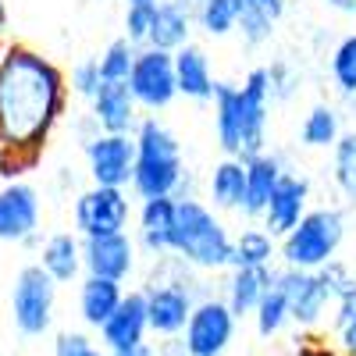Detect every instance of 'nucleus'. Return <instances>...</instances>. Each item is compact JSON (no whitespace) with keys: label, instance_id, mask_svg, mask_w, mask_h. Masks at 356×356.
I'll use <instances>...</instances> for the list:
<instances>
[{"label":"nucleus","instance_id":"nucleus-1","mask_svg":"<svg viewBox=\"0 0 356 356\" xmlns=\"http://www.w3.org/2000/svg\"><path fill=\"white\" fill-rule=\"evenodd\" d=\"M68 111V75L25 43L0 47V168L36 164Z\"/></svg>","mask_w":356,"mask_h":356},{"label":"nucleus","instance_id":"nucleus-2","mask_svg":"<svg viewBox=\"0 0 356 356\" xmlns=\"http://www.w3.org/2000/svg\"><path fill=\"white\" fill-rule=\"evenodd\" d=\"M136 200H157L175 196L186 200L193 193V178L182 157V143L164 125L157 114H146L136 129V175H132Z\"/></svg>","mask_w":356,"mask_h":356},{"label":"nucleus","instance_id":"nucleus-3","mask_svg":"<svg viewBox=\"0 0 356 356\" xmlns=\"http://www.w3.org/2000/svg\"><path fill=\"white\" fill-rule=\"evenodd\" d=\"M232 250H235V235L221 221L207 200L186 196L178 200L175 211V228H171V253L189 264L200 275H218L232 267Z\"/></svg>","mask_w":356,"mask_h":356},{"label":"nucleus","instance_id":"nucleus-4","mask_svg":"<svg viewBox=\"0 0 356 356\" xmlns=\"http://www.w3.org/2000/svg\"><path fill=\"white\" fill-rule=\"evenodd\" d=\"M346 243V211L335 203L310 207V214L296 225L278 243V260L292 271H321L332 260H339V250Z\"/></svg>","mask_w":356,"mask_h":356},{"label":"nucleus","instance_id":"nucleus-5","mask_svg":"<svg viewBox=\"0 0 356 356\" xmlns=\"http://www.w3.org/2000/svg\"><path fill=\"white\" fill-rule=\"evenodd\" d=\"M54 310H57V282L40 264H25L15 275V285H11L15 328L25 339H40L54 328Z\"/></svg>","mask_w":356,"mask_h":356},{"label":"nucleus","instance_id":"nucleus-6","mask_svg":"<svg viewBox=\"0 0 356 356\" xmlns=\"http://www.w3.org/2000/svg\"><path fill=\"white\" fill-rule=\"evenodd\" d=\"M132 221H136V207L129 200V189L89 186V189L75 193V200H72V232H79L82 239L129 232Z\"/></svg>","mask_w":356,"mask_h":356},{"label":"nucleus","instance_id":"nucleus-7","mask_svg":"<svg viewBox=\"0 0 356 356\" xmlns=\"http://www.w3.org/2000/svg\"><path fill=\"white\" fill-rule=\"evenodd\" d=\"M40 225H43L40 189L25 178H8L0 186V243L40 250Z\"/></svg>","mask_w":356,"mask_h":356},{"label":"nucleus","instance_id":"nucleus-8","mask_svg":"<svg viewBox=\"0 0 356 356\" xmlns=\"http://www.w3.org/2000/svg\"><path fill=\"white\" fill-rule=\"evenodd\" d=\"M129 89L143 114H161L178 100V79H175V54L157 47H139L136 68L129 75Z\"/></svg>","mask_w":356,"mask_h":356},{"label":"nucleus","instance_id":"nucleus-9","mask_svg":"<svg viewBox=\"0 0 356 356\" xmlns=\"http://www.w3.org/2000/svg\"><path fill=\"white\" fill-rule=\"evenodd\" d=\"M235 328H239V317L228 310L221 296H203L178 339H182L186 356H225L235 339Z\"/></svg>","mask_w":356,"mask_h":356},{"label":"nucleus","instance_id":"nucleus-10","mask_svg":"<svg viewBox=\"0 0 356 356\" xmlns=\"http://www.w3.org/2000/svg\"><path fill=\"white\" fill-rule=\"evenodd\" d=\"M86 154V171L93 186L107 189H132L136 175V136L122 132H100L93 143L82 146Z\"/></svg>","mask_w":356,"mask_h":356},{"label":"nucleus","instance_id":"nucleus-11","mask_svg":"<svg viewBox=\"0 0 356 356\" xmlns=\"http://www.w3.org/2000/svg\"><path fill=\"white\" fill-rule=\"evenodd\" d=\"M275 282L285 289L289 307H292V324H300L303 332H314L317 324L328 317L335 307V296L324 282L321 271H292V267H275Z\"/></svg>","mask_w":356,"mask_h":356},{"label":"nucleus","instance_id":"nucleus-12","mask_svg":"<svg viewBox=\"0 0 356 356\" xmlns=\"http://www.w3.org/2000/svg\"><path fill=\"white\" fill-rule=\"evenodd\" d=\"M243 100V161L267 150V129H271V82H267V65H257L239 82Z\"/></svg>","mask_w":356,"mask_h":356},{"label":"nucleus","instance_id":"nucleus-13","mask_svg":"<svg viewBox=\"0 0 356 356\" xmlns=\"http://www.w3.org/2000/svg\"><path fill=\"white\" fill-rule=\"evenodd\" d=\"M82 257H86V275L107 278V282H129L136 275V257L139 243L129 232L118 235H97V239H82Z\"/></svg>","mask_w":356,"mask_h":356},{"label":"nucleus","instance_id":"nucleus-14","mask_svg":"<svg viewBox=\"0 0 356 356\" xmlns=\"http://www.w3.org/2000/svg\"><path fill=\"white\" fill-rule=\"evenodd\" d=\"M310 178L300 175V171H285L282 178V186L275 189L271 203H267V211L260 218V225L275 235V239L282 243L285 235L300 225L307 214H310Z\"/></svg>","mask_w":356,"mask_h":356},{"label":"nucleus","instance_id":"nucleus-15","mask_svg":"<svg viewBox=\"0 0 356 356\" xmlns=\"http://www.w3.org/2000/svg\"><path fill=\"white\" fill-rule=\"evenodd\" d=\"M150 335V310H146V292L143 289H129L122 307L111 314V321L100 328V346L107 353H122V349H136Z\"/></svg>","mask_w":356,"mask_h":356},{"label":"nucleus","instance_id":"nucleus-16","mask_svg":"<svg viewBox=\"0 0 356 356\" xmlns=\"http://www.w3.org/2000/svg\"><path fill=\"white\" fill-rule=\"evenodd\" d=\"M89 114L100 125V132H122V136H136L139 122L146 118L132 97L129 82H104L100 93L89 100Z\"/></svg>","mask_w":356,"mask_h":356},{"label":"nucleus","instance_id":"nucleus-17","mask_svg":"<svg viewBox=\"0 0 356 356\" xmlns=\"http://www.w3.org/2000/svg\"><path fill=\"white\" fill-rule=\"evenodd\" d=\"M175 196H157V200H139L136 207V243L139 250L157 260L171 253V228H175Z\"/></svg>","mask_w":356,"mask_h":356},{"label":"nucleus","instance_id":"nucleus-18","mask_svg":"<svg viewBox=\"0 0 356 356\" xmlns=\"http://www.w3.org/2000/svg\"><path fill=\"white\" fill-rule=\"evenodd\" d=\"M285 157L275 154V150H264L257 157L246 161V203H243V211L250 221H260L264 211H267V203H271L275 189L282 186V178H285Z\"/></svg>","mask_w":356,"mask_h":356},{"label":"nucleus","instance_id":"nucleus-19","mask_svg":"<svg viewBox=\"0 0 356 356\" xmlns=\"http://www.w3.org/2000/svg\"><path fill=\"white\" fill-rule=\"evenodd\" d=\"M36 264L57 282L68 285L75 278H86V257H82V235L79 232H54L40 243Z\"/></svg>","mask_w":356,"mask_h":356},{"label":"nucleus","instance_id":"nucleus-20","mask_svg":"<svg viewBox=\"0 0 356 356\" xmlns=\"http://www.w3.org/2000/svg\"><path fill=\"white\" fill-rule=\"evenodd\" d=\"M175 79H178V97H186L193 104H211L214 100V65L211 54H207L200 43H189L175 54Z\"/></svg>","mask_w":356,"mask_h":356},{"label":"nucleus","instance_id":"nucleus-21","mask_svg":"<svg viewBox=\"0 0 356 356\" xmlns=\"http://www.w3.org/2000/svg\"><path fill=\"white\" fill-rule=\"evenodd\" d=\"M196 33V15L189 0H161L154 8V33H150V47L178 54L182 47L193 43Z\"/></svg>","mask_w":356,"mask_h":356},{"label":"nucleus","instance_id":"nucleus-22","mask_svg":"<svg viewBox=\"0 0 356 356\" xmlns=\"http://www.w3.org/2000/svg\"><path fill=\"white\" fill-rule=\"evenodd\" d=\"M214 139L225 157H243V100L239 82H218L214 89Z\"/></svg>","mask_w":356,"mask_h":356},{"label":"nucleus","instance_id":"nucleus-23","mask_svg":"<svg viewBox=\"0 0 356 356\" xmlns=\"http://www.w3.org/2000/svg\"><path fill=\"white\" fill-rule=\"evenodd\" d=\"M271 282H275V267H267V271H253V267H228L221 300L228 303V310L239 321L253 317L257 303L264 300V292L271 289Z\"/></svg>","mask_w":356,"mask_h":356},{"label":"nucleus","instance_id":"nucleus-24","mask_svg":"<svg viewBox=\"0 0 356 356\" xmlns=\"http://www.w3.org/2000/svg\"><path fill=\"white\" fill-rule=\"evenodd\" d=\"M125 285L122 282H107V278H93V275H86L79 282V317L86 328H93L100 332L104 324L111 321V314L122 307L125 300Z\"/></svg>","mask_w":356,"mask_h":356},{"label":"nucleus","instance_id":"nucleus-25","mask_svg":"<svg viewBox=\"0 0 356 356\" xmlns=\"http://www.w3.org/2000/svg\"><path fill=\"white\" fill-rule=\"evenodd\" d=\"M207 203L214 211H243L246 203V161L243 157H221L207 175Z\"/></svg>","mask_w":356,"mask_h":356},{"label":"nucleus","instance_id":"nucleus-26","mask_svg":"<svg viewBox=\"0 0 356 356\" xmlns=\"http://www.w3.org/2000/svg\"><path fill=\"white\" fill-rule=\"evenodd\" d=\"M346 122H342V107L328 104V100H317L300 122V146L307 150H335V143L342 139Z\"/></svg>","mask_w":356,"mask_h":356},{"label":"nucleus","instance_id":"nucleus-27","mask_svg":"<svg viewBox=\"0 0 356 356\" xmlns=\"http://www.w3.org/2000/svg\"><path fill=\"white\" fill-rule=\"evenodd\" d=\"M278 260V239L264 225H250L235 235L232 250V267H253V271H267Z\"/></svg>","mask_w":356,"mask_h":356},{"label":"nucleus","instance_id":"nucleus-28","mask_svg":"<svg viewBox=\"0 0 356 356\" xmlns=\"http://www.w3.org/2000/svg\"><path fill=\"white\" fill-rule=\"evenodd\" d=\"M193 15H196V33L211 40H225L232 33H239L243 0H196Z\"/></svg>","mask_w":356,"mask_h":356},{"label":"nucleus","instance_id":"nucleus-29","mask_svg":"<svg viewBox=\"0 0 356 356\" xmlns=\"http://www.w3.org/2000/svg\"><path fill=\"white\" fill-rule=\"evenodd\" d=\"M253 324H257V335L260 339H275L282 335L289 324H292V307H289V296L278 282H271V289L264 292V300L253 310Z\"/></svg>","mask_w":356,"mask_h":356},{"label":"nucleus","instance_id":"nucleus-30","mask_svg":"<svg viewBox=\"0 0 356 356\" xmlns=\"http://www.w3.org/2000/svg\"><path fill=\"white\" fill-rule=\"evenodd\" d=\"M328 75L342 100L356 97V33H346L328 54Z\"/></svg>","mask_w":356,"mask_h":356},{"label":"nucleus","instance_id":"nucleus-31","mask_svg":"<svg viewBox=\"0 0 356 356\" xmlns=\"http://www.w3.org/2000/svg\"><path fill=\"white\" fill-rule=\"evenodd\" d=\"M332 186L342 200H356V129H346L332 150Z\"/></svg>","mask_w":356,"mask_h":356},{"label":"nucleus","instance_id":"nucleus-32","mask_svg":"<svg viewBox=\"0 0 356 356\" xmlns=\"http://www.w3.org/2000/svg\"><path fill=\"white\" fill-rule=\"evenodd\" d=\"M136 54H139V47L129 43L125 36L111 40V43L100 50V57H97L104 82H129V75H132V68H136Z\"/></svg>","mask_w":356,"mask_h":356},{"label":"nucleus","instance_id":"nucleus-33","mask_svg":"<svg viewBox=\"0 0 356 356\" xmlns=\"http://www.w3.org/2000/svg\"><path fill=\"white\" fill-rule=\"evenodd\" d=\"M154 8L157 4H125L122 15V36L136 47H150V33H154Z\"/></svg>","mask_w":356,"mask_h":356},{"label":"nucleus","instance_id":"nucleus-34","mask_svg":"<svg viewBox=\"0 0 356 356\" xmlns=\"http://www.w3.org/2000/svg\"><path fill=\"white\" fill-rule=\"evenodd\" d=\"M100 86H104V75H100L97 57H86V61H79V65L68 72V93L79 97V100H86V104L100 93Z\"/></svg>","mask_w":356,"mask_h":356},{"label":"nucleus","instance_id":"nucleus-35","mask_svg":"<svg viewBox=\"0 0 356 356\" xmlns=\"http://www.w3.org/2000/svg\"><path fill=\"white\" fill-rule=\"evenodd\" d=\"M267 82H271V100L275 104H289L300 93V72H296V65L285 61V57L267 65Z\"/></svg>","mask_w":356,"mask_h":356},{"label":"nucleus","instance_id":"nucleus-36","mask_svg":"<svg viewBox=\"0 0 356 356\" xmlns=\"http://www.w3.org/2000/svg\"><path fill=\"white\" fill-rule=\"evenodd\" d=\"M275 18H267V15H260V11H243V18H239V36L243 40V47L246 50H260V47H267L271 43V36H275Z\"/></svg>","mask_w":356,"mask_h":356},{"label":"nucleus","instance_id":"nucleus-37","mask_svg":"<svg viewBox=\"0 0 356 356\" xmlns=\"http://www.w3.org/2000/svg\"><path fill=\"white\" fill-rule=\"evenodd\" d=\"M54 356H111V353L86 332H57Z\"/></svg>","mask_w":356,"mask_h":356},{"label":"nucleus","instance_id":"nucleus-38","mask_svg":"<svg viewBox=\"0 0 356 356\" xmlns=\"http://www.w3.org/2000/svg\"><path fill=\"white\" fill-rule=\"evenodd\" d=\"M332 321H335V332L346 328V324L356 321V282H349L339 296H335V307H332Z\"/></svg>","mask_w":356,"mask_h":356},{"label":"nucleus","instance_id":"nucleus-39","mask_svg":"<svg viewBox=\"0 0 356 356\" xmlns=\"http://www.w3.org/2000/svg\"><path fill=\"white\" fill-rule=\"evenodd\" d=\"M292 356H339V353H335L328 342H321V339H314V335H303V339H296Z\"/></svg>","mask_w":356,"mask_h":356},{"label":"nucleus","instance_id":"nucleus-40","mask_svg":"<svg viewBox=\"0 0 356 356\" xmlns=\"http://www.w3.org/2000/svg\"><path fill=\"white\" fill-rule=\"evenodd\" d=\"M243 11H260L267 18L282 22V15L289 11V0H243Z\"/></svg>","mask_w":356,"mask_h":356},{"label":"nucleus","instance_id":"nucleus-41","mask_svg":"<svg viewBox=\"0 0 356 356\" xmlns=\"http://www.w3.org/2000/svg\"><path fill=\"white\" fill-rule=\"evenodd\" d=\"M339 353L342 356H356V321L339 328Z\"/></svg>","mask_w":356,"mask_h":356},{"label":"nucleus","instance_id":"nucleus-42","mask_svg":"<svg viewBox=\"0 0 356 356\" xmlns=\"http://www.w3.org/2000/svg\"><path fill=\"white\" fill-rule=\"evenodd\" d=\"M335 15H356V0H324Z\"/></svg>","mask_w":356,"mask_h":356},{"label":"nucleus","instance_id":"nucleus-43","mask_svg":"<svg viewBox=\"0 0 356 356\" xmlns=\"http://www.w3.org/2000/svg\"><path fill=\"white\" fill-rule=\"evenodd\" d=\"M111 356H157V353L150 349V342H143L136 349H122V353H111Z\"/></svg>","mask_w":356,"mask_h":356},{"label":"nucleus","instance_id":"nucleus-44","mask_svg":"<svg viewBox=\"0 0 356 356\" xmlns=\"http://www.w3.org/2000/svg\"><path fill=\"white\" fill-rule=\"evenodd\" d=\"M4 33H8V4L0 0V40H4Z\"/></svg>","mask_w":356,"mask_h":356},{"label":"nucleus","instance_id":"nucleus-45","mask_svg":"<svg viewBox=\"0 0 356 356\" xmlns=\"http://www.w3.org/2000/svg\"><path fill=\"white\" fill-rule=\"evenodd\" d=\"M125 4H161V0H125Z\"/></svg>","mask_w":356,"mask_h":356},{"label":"nucleus","instance_id":"nucleus-46","mask_svg":"<svg viewBox=\"0 0 356 356\" xmlns=\"http://www.w3.org/2000/svg\"><path fill=\"white\" fill-rule=\"evenodd\" d=\"M189 4H196V0H189Z\"/></svg>","mask_w":356,"mask_h":356}]
</instances>
